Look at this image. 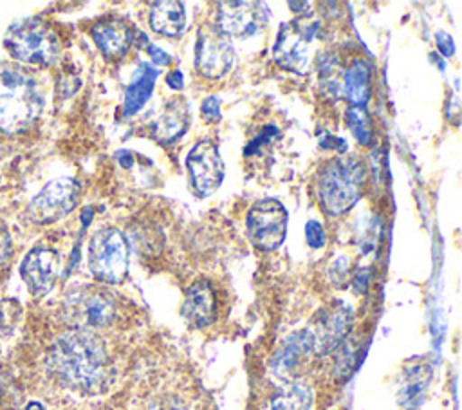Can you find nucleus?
<instances>
[{"label": "nucleus", "mask_w": 462, "mask_h": 410, "mask_svg": "<svg viewBox=\"0 0 462 410\" xmlns=\"http://www.w3.org/2000/svg\"><path fill=\"white\" fill-rule=\"evenodd\" d=\"M52 374L70 388L94 390L106 374L108 354L105 345L90 331L74 329L61 334L49 350Z\"/></svg>", "instance_id": "nucleus-1"}, {"label": "nucleus", "mask_w": 462, "mask_h": 410, "mask_svg": "<svg viewBox=\"0 0 462 410\" xmlns=\"http://www.w3.org/2000/svg\"><path fill=\"white\" fill-rule=\"evenodd\" d=\"M43 108L36 79L22 67L0 61V132L18 134L32 126Z\"/></svg>", "instance_id": "nucleus-2"}, {"label": "nucleus", "mask_w": 462, "mask_h": 410, "mask_svg": "<svg viewBox=\"0 0 462 410\" xmlns=\"http://www.w3.org/2000/svg\"><path fill=\"white\" fill-rule=\"evenodd\" d=\"M365 166L354 155L328 161L318 175V199L328 215H343L361 197Z\"/></svg>", "instance_id": "nucleus-3"}, {"label": "nucleus", "mask_w": 462, "mask_h": 410, "mask_svg": "<svg viewBox=\"0 0 462 410\" xmlns=\"http://www.w3.org/2000/svg\"><path fill=\"white\" fill-rule=\"evenodd\" d=\"M4 45L14 60L29 65L47 67L60 56V42L54 31L36 18L13 23L5 33Z\"/></svg>", "instance_id": "nucleus-4"}, {"label": "nucleus", "mask_w": 462, "mask_h": 410, "mask_svg": "<svg viewBox=\"0 0 462 410\" xmlns=\"http://www.w3.org/2000/svg\"><path fill=\"white\" fill-rule=\"evenodd\" d=\"M128 242L116 228L97 229L88 242V269L105 284H119L128 271Z\"/></svg>", "instance_id": "nucleus-5"}, {"label": "nucleus", "mask_w": 462, "mask_h": 410, "mask_svg": "<svg viewBox=\"0 0 462 410\" xmlns=\"http://www.w3.org/2000/svg\"><path fill=\"white\" fill-rule=\"evenodd\" d=\"M319 31V22L303 16L282 23L273 45L274 61L296 74L307 72L310 65V43Z\"/></svg>", "instance_id": "nucleus-6"}, {"label": "nucleus", "mask_w": 462, "mask_h": 410, "mask_svg": "<svg viewBox=\"0 0 462 410\" xmlns=\"http://www.w3.org/2000/svg\"><path fill=\"white\" fill-rule=\"evenodd\" d=\"M67 321L79 331L106 327L116 316V303L101 289H79L67 296L63 303Z\"/></svg>", "instance_id": "nucleus-7"}, {"label": "nucleus", "mask_w": 462, "mask_h": 410, "mask_svg": "<svg viewBox=\"0 0 462 410\" xmlns=\"http://www.w3.org/2000/svg\"><path fill=\"white\" fill-rule=\"evenodd\" d=\"M79 184L72 177L49 181L29 202L27 217L36 224H49L69 215L78 204Z\"/></svg>", "instance_id": "nucleus-8"}, {"label": "nucleus", "mask_w": 462, "mask_h": 410, "mask_svg": "<svg viewBox=\"0 0 462 410\" xmlns=\"http://www.w3.org/2000/svg\"><path fill=\"white\" fill-rule=\"evenodd\" d=\"M247 237L258 249H276L287 233V211L276 199L254 202L247 213Z\"/></svg>", "instance_id": "nucleus-9"}, {"label": "nucleus", "mask_w": 462, "mask_h": 410, "mask_svg": "<svg viewBox=\"0 0 462 410\" xmlns=\"http://www.w3.org/2000/svg\"><path fill=\"white\" fill-rule=\"evenodd\" d=\"M235 63V49L231 40L217 29L206 25L199 29L195 42V67L206 78L224 76Z\"/></svg>", "instance_id": "nucleus-10"}, {"label": "nucleus", "mask_w": 462, "mask_h": 410, "mask_svg": "<svg viewBox=\"0 0 462 410\" xmlns=\"http://www.w3.org/2000/svg\"><path fill=\"white\" fill-rule=\"evenodd\" d=\"M186 168L199 195L213 193L224 179V163L217 144L211 141H200L189 150Z\"/></svg>", "instance_id": "nucleus-11"}, {"label": "nucleus", "mask_w": 462, "mask_h": 410, "mask_svg": "<svg viewBox=\"0 0 462 410\" xmlns=\"http://www.w3.org/2000/svg\"><path fill=\"white\" fill-rule=\"evenodd\" d=\"M265 23V9L260 2H220L217 29L227 38H249Z\"/></svg>", "instance_id": "nucleus-12"}, {"label": "nucleus", "mask_w": 462, "mask_h": 410, "mask_svg": "<svg viewBox=\"0 0 462 410\" xmlns=\"http://www.w3.org/2000/svg\"><path fill=\"white\" fill-rule=\"evenodd\" d=\"M60 273V256L51 247L31 249L20 264V276L34 296L47 294Z\"/></svg>", "instance_id": "nucleus-13"}, {"label": "nucleus", "mask_w": 462, "mask_h": 410, "mask_svg": "<svg viewBox=\"0 0 462 410\" xmlns=\"http://www.w3.org/2000/svg\"><path fill=\"white\" fill-rule=\"evenodd\" d=\"M352 312L348 305L339 303L332 311L321 314L314 329H307L312 340L314 352H328L345 341V336L350 329Z\"/></svg>", "instance_id": "nucleus-14"}, {"label": "nucleus", "mask_w": 462, "mask_h": 410, "mask_svg": "<svg viewBox=\"0 0 462 410\" xmlns=\"http://www.w3.org/2000/svg\"><path fill=\"white\" fill-rule=\"evenodd\" d=\"M215 311H217V303H215L213 287L206 280L195 282L188 289L186 298L182 302V316L186 323H189L191 327L202 329L215 320Z\"/></svg>", "instance_id": "nucleus-15"}, {"label": "nucleus", "mask_w": 462, "mask_h": 410, "mask_svg": "<svg viewBox=\"0 0 462 410\" xmlns=\"http://www.w3.org/2000/svg\"><path fill=\"white\" fill-rule=\"evenodd\" d=\"M188 125H189V107L184 99L177 98L164 105V108L161 110V114H157L150 128H152V135L157 141L170 143V141H175L179 135H182Z\"/></svg>", "instance_id": "nucleus-16"}, {"label": "nucleus", "mask_w": 462, "mask_h": 410, "mask_svg": "<svg viewBox=\"0 0 462 410\" xmlns=\"http://www.w3.org/2000/svg\"><path fill=\"white\" fill-rule=\"evenodd\" d=\"M92 38L105 56L119 58L132 42V31L119 20H103L92 27Z\"/></svg>", "instance_id": "nucleus-17"}, {"label": "nucleus", "mask_w": 462, "mask_h": 410, "mask_svg": "<svg viewBox=\"0 0 462 410\" xmlns=\"http://www.w3.org/2000/svg\"><path fill=\"white\" fill-rule=\"evenodd\" d=\"M159 76V70L150 65V63H141L134 79L130 81V85L125 90V101H123V116L130 117L134 114H137L146 101L150 99L153 87H155V79Z\"/></svg>", "instance_id": "nucleus-18"}, {"label": "nucleus", "mask_w": 462, "mask_h": 410, "mask_svg": "<svg viewBox=\"0 0 462 410\" xmlns=\"http://www.w3.org/2000/svg\"><path fill=\"white\" fill-rule=\"evenodd\" d=\"M150 27L164 36H177L186 27L184 5L177 0H161L150 4Z\"/></svg>", "instance_id": "nucleus-19"}, {"label": "nucleus", "mask_w": 462, "mask_h": 410, "mask_svg": "<svg viewBox=\"0 0 462 410\" xmlns=\"http://www.w3.org/2000/svg\"><path fill=\"white\" fill-rule=\"evenodd\" d=\"M341 94L352 107H365L370 99V67L365 60H356L343 72Z\"/></svg>", "instance_id": "nucleus-20"}, {"label": "nucleus", "mask_w": 462, "mask_h": 410, "mask_svg": "<svg viewBox=\"0 0 462 410\" xmlns=\"http://www.w3.org/2000/svg\"><path fill=\"white\" fill-rule=\"evenodd\" d=\"M312 350V340L309 331H301L292 334L289 340H285V343L282 345V349L278 350L276 358H274V370L278 374H287L292 372L300 361L305 358V354H309Z\"/></svg>", "instance_id": "nucleus-21"}, {"label": "nucleus", "mask_w": 462, "mask_h": 410, "mask_svg": "<svg viewBox=\"0 0 462 410\" xmlns=\"http://www.w3.org/2000/svg\"><path fill=\"white\" fill-rule=\"evenodd\" d=\"M316 72L319 81V90L327 98H337L341 96V81H343V70L339 58L332 52H321L316 56Z\"/></svg>", "instance_id": "nucleus-22"}, {"label": "nucleus", "mask_w": 462, "mask_h": 410, "mask_svg": "<svg viewBox=\"0 0 462 410\" xmlns=\"http://www.w3.org/2000/svg\"><path fill=\"white\" fill-rule=\"evenodd\" d=\"M310 403V387L303 381H291L274 394L271 401V410H309Z\"/></svg>", "instance_id": "nucleus-23"}, {"label": "nucleus", "mask_w": 462, "mask_h": 410, "mask_svg": "<svg viewBox=\"0 0 462 410\" xmlns=\"http://www.w3.org/2000/svg\"><path fill=\"white\" fill-rule=\"evenodd\" d=\"M428 379H430V370L420 367V365H415L411 368L406 370V376H404V381H402V387H401V392H399V399L402 405H408V403H415L422 390L426 388L428 385Z\"/></svg>", "instance_id": "nucleus-24"}, {"label": "nucleus", "mask_w": 462, "mask_h": 410, "mask_svg": "<svg viewBox=\"0 0 462 410\" xmlns=\"http://www.w3.org/2000/svg\"><path fill=\"white\" fill-rule=\"evenodd\" d=\"M345 119H346V125L357 143H361L365 146L372 144L374 128H372V121H370V116L365 110V107H350L345 114Z\"/></svg>", "instance_id": "nucleus-25"}, {"label": "nucleus", "mask_w": 462, "mask_h": 410, "mask_svg": "<svg viewBox=\"0 0 462 410\" xmlns=\"http://www.w3.org/2000/svg\"><path fill=\"white\" fill-rule=\"evenodd\" d=\"M305 238H307V244H309L310 247H314V249L323 247L325 242H327V233H325L321 222H318V220H309V222L305 224Z\"/></svg>", "instance_id": "nucleus-26"}, {"label": "nucleus", "mask_w": 462, "mask_h": 410, "mask_svg": "<svg viewBox=\"0 0 462 410\" xmlns=\"http://www.w3.org/2000/svg\"><path fill=\"white\" fill-rule=\"evenodd\" d=\"M354 363H356V349L350 343H346V340H345V343L341 347V352L337 354L336 368H337V372H341V376H345L352 370Z\"/></svg>", "instance_id": "nucleus-27"}, {"label": "nucleus", "mask_w": 462, "mask_h": 410, "mask_svg": "<svg viewBox=\"0 0 462 410\" xmlns=\"http://www.w3.org/2000/svg\"><path fill=\"white\" fill-rule=\"evenodd\" d=\"M200 112H202V117L206 121H218L220 119V99L217 96H208L204 101H202V107H200Z\"/></svg>", "instance_id": "nucleus-28"}, {"label": "nucleus", "mask_w": 462, "mask_h": 410, "mask_svg": "<svg viewBox=\"0 0 462 410\" xmlns=\"http://www.w3.org/2000/svg\"><path fill=\"white\" fill-rule=\"evenodd\" d=\"M330 276L339 285L346 280V276H348V258L346 256H343V255L336 256V260L330 266Z\"/></svg>", "instance_id": "nucleus-29"}, {"label": "nucleus", "mask_w": 462, "mask_h": 410, "mask_svg": "<svg viewBox=\"0 0 462 410\" xmlns=\"http://www.w3.org/2000/svg\"><path fill=\"white\" fill-rule=\"evenodd\" d=\"M318 143H319L321 148H327V150H336L339 154L346 152V143L341 137L330 135L328 132H321L319 137H318Z\"/></svg>", "instance_id": "nucleus-30"}, {"label": "nucleus", "mask_w": 462, "mask_h": 410, "mask_svg": "<svg viewBox=\"0 0 462 410\" xmlns=\"http://www.w3.org/2000/svg\"><path fill=\"white\" fill-rule=\"evenodd\" d=\"M274 135H276V126H267V128L263 130V134H262V135H258L256 139H253V141L244 148V154H245V155H253V154H256V152H258V148H260L262 144L269 143Z\"/></svg>", "instance_id": "nucleus-31"}, {"label": "nucleus", "mask_w": 462, "mask_h": 410, "mask_svg": "<svg viewBox=\"0 0 462 410\" xmlns=\"http://www.w3.org/2000/svg\"><path fill=\"white\" fill-rule=\"evenodd\" d=\"M144 47H146V52H148V56L152 58L155 69H157V67H166V65L171 63V58H170L161 47H157V45H153V43H150V42H148Z\"/></svg>", "instance_id": "nucleus-32"}, {"label": "nucleus", "mask_w": 462, "mask_h": 410, "mask_svg": "<svg viewBox=\"0 0 462 410\" xmlns=\"http://www.w3.org/2000/svg\"><path fill=\"white\" fill-rule=\"evenodd\" d=\"M435 43H437V49L444 54V56H453L455 52V43H453V38L444 33V31H439L435 34Z\"/></svg>", "instance_id": "nucleus-33"}, {"label": "nucleus", "mask_w": 462, "mask_h": 410, "mask_svg": "<svg viewBox=\"0 0 462 410\" xmlns=\"http://www.w3.org/2000/svg\"><path fill=\"white\" fill-rule=\"evenodd\" d=\"M11 256V235L7 229L0 228V266Z\"/></svg>", "instance_id": "nucleus-34"}, {"label": "nucleus", "mask_w": 462, "mask_h": 410, "mask_svg": "<svg viewBox=\"0 0 462 410\" xmlns=\"http://www.w3.org/2000/svg\"><path fill=\"white\" fill-rule=\"evenodd\" d=\"M368 278H370V267H359L354 275V287L357 293H363L368 285Z\"/></svg>", "instance_id": "nucleus-35"}, {"label": "nucleus", "mask_w": 462, "mask_h": 410, "mask_svg": "<svg viewBox=\"0 0 462 410\" xmlns=\"http://www.w3.org/2000/svg\"><path fill=\"white\" fill-rule=\"evenodd\" d=\"M166 79H168V85H170L171 89H175V90H180V89L184 87V83H182V72H180L179 69H175L173 72H170V76H168Z\"/></svg>", "instance_id": "nucleus-36"}, {"label": "nucleus", "mask_w": 462, "mask_h": 410, "mask_svg": "<svg viewBox=\"0 0 462 410\" xmlns=\"http://www.w3.org/2000/svg\"><path fill=\"white\" fill-rule=\"evenodd\" d=\"M117 159H119V163H121L125 168H130V164H132V154H128V152H119V154H117Z\"/></svg>", "instance_id": "nucleus-37"}, {"label": "nucleus", "mask_w": 462, "mask_h": 410, "mask_svg": "<svg viewBox=\"0 0 462 410\" xmlns=\"http://www.w3.org/2000/svg\"><path fill=\"white\" fill-rule=\"evenodd\" d=\"M25 410H45V408H43V405H42V403H38V401H31V403L25 406Z\"/></svg>", "instance_id": "nucleus-38"}]
</instances>
